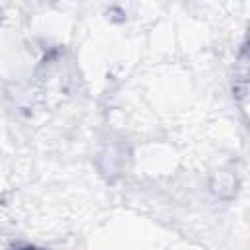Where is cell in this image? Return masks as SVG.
Masks as SVG:
<instances>
[{
    "instance_id": "1",
    "label": "cell",
    "mask_w": 250,
    "mask_h": 250,
    "mask_svg": "<svg viewBox=\"0 0 250 250\" xmlns=\"http://www.w3.org/2000/svg\"><path fill=\"white\" fill-rule=\"evenodd\" d=\"M21 250H37V248H33V246H27V248H21Z\"/></svg>"
}]
</instances>
